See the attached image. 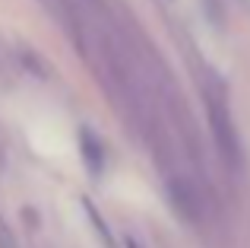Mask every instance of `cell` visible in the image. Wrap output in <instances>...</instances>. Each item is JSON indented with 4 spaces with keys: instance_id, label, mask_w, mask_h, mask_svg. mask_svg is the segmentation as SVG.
Masks as SVG:
<instances>
[{
    "instance_id": "cell-3",
    "label": "cell",
    "mask_w": 250,
    "mask_h": 248,
    "mask_svg": "<svg viewBox=\"0 0 250 248\" xmlns=\"http://www.w3.org/2000/svg\"><path fill=\"white\" fill-rule=\"evenodd\" d=\"M0 248H16V242H13V232L6 229L3 220H0Z\"/></svg>"
},
{
    "instance_id": "cell-1",
    "label": "cell",
    "mask_w": 250,
    "mask_h": 248,
    "mask_svg": "<svg viewBox=\"0 0 250 248\" xmlns=\"http://www.w3.org/2000/svg\"><path fill=\"white\" fill-rule=\"evenodd\" d=\"M206 112H209V127H212V137H215V143H219L222 156H225L231 166H241V140H238V130H234L228 105L222 99H215V96H209Z\"/></svg>"
},
{
    "instance_id": "cell-2",
    "label": "cell",
    "mask_w": 250,
    "mask_h": 248,
    "mask_svg": "<svg viewBox=\"0 0 250 248\" xmlns=\"http://www.w3.org/2000/svg\"><path fill=\"white\" fill-rule=\"evenodd\" d=\"M83 140H80V149H83V159L85 166H89V175L92 178H98L102 175V166H104V153H102V140H95V134H92L89 127H83Z\"/></svg>"
},
{
    "instance_id": "cell-4",
    "label": "cell",
    "mask_w": 250,
    "mask_h": 248,
    "mask_svg": "<svg viewBox=\"0 0 250 248\" xmlns=\"http://www.w3.org/2000/svg\"><path fill=\"white\" fill-rule=\"evenodd\" d=\"M127 248H140V245H136V242H133V239H127Z\"/></svg>"
}]
</instances>
